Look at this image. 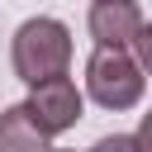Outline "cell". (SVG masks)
<instances>
[{
  "label": "cell",
  "instance_id": "obj_1",
  "mask_svg": "<svg viewBox=\"0 0 152 152\" xmlns=\"http://www.w3.org/2000/svg\"><path fill=\"white\" fill-rule=\"evenodd\" d=\"M10 62H14V76L28 90L66 76V66H71V28L62 19H52V14L24 19L14 43H10Z\"/></svg>",
  "mask_w": 152,
  "mask_h": 152
},
{
  "label": "cell",
  "instance_id": "obj_2",
  "mask_svg": "<svg viewBox=\"0 0 152 152\" xmlns=\"http://www.w3.org/2000/svg\"><path fill=\"white\" fill-rule=\"evenodd\" d=\"M86 90L100 109H133L147 90V76L138 66L133 52H114V48H95L86 57Z\"/></svg>",
  "mask_w": 152,
  "mask_h": 152
},
{
  "label": "cell",
  "instance_id": "obj_3",
  "mask_svg": "<svg viewBox=\"0 0 152 152\" xmlns=\"http://www.w3.org/2000/svg\"><path fill=\"white\" fill-rule=\"evenodd\" d=\"M24 109L33 114V124H38L43 138H57V133H66V128L81 124L86 100H81V90H76L71 76H57V81H48V86H33L28 100H24Z\"/></svg>",
  "mask_w": 152,
  "mask_h": 152
},
{
  "label": "cell",
  "instance_id": "obj_4",
  "mask_svg": "<svg viewBox=\"0 0 152 152\" xmlns=\"http://www.w3.org/2000/svg\"><path fill=\"white\" fill-rule=\"evenodd\" d=\"M86 24H90V38H95V48H114V52H128L133 43H138V33H142V10L133 5V0H95L90 5V14H86Z\"/></svg>",
  "mask_w": 152,
  "mask_h": 152
},
{
  "label": "cell",
  "instance_id": "obj_5",
  "mask_svg": "<svg viewBox=\"0 0 152 152\" xmlns=\"http://www.w3.org/2000/svg\"><path fill=\"white\" fill-rule=\"evenodd\" d=\"M0 152H52L24 104H5L0 109Z\"/></svg>",
  "mask_w": 152,
  "mask_h": 152
},
{
  "label": "cell",
  "instance_id": "obj_6",
  "mask_svg": "<svg viewBox=\"0 0 152 152\" xmlns=\"http://www.w3.org/2000/svg\"><path fill=\"white\" fill-rule=\"evenodd\" d=\"M90 152H142V147L133 142V133H104Z\"/></svg>",
  "mask_w": 152,
  "mask_h": 152
},
{
  "label": "cell",
  "instance_id": "obj_7",
  "mask_svg": "<svg viewBox=\"0 0 152 152\" xmlns=\"http://www.w3.org/2000/svg\"><path fill=\"white\" fill-rule=\"evenodd\" d=\"M133 52H138V66H142V76H152V19L142 24V33H138Z\"/></svg>",
  "mask_w": 152,
  "mask_h": 152
},
{
  "label": "cell",
  "instance_id": "obj_8",
  "mask_svg": "<svg viewBox=\"0 0 152 152\" xmlns=\"http://www.w3.org/2000/svg\"><path fill=\"white\" fill-rule=\"evenodd\" d=\"M133 142H138L142 152H152V109H147V114L138 119V133H133Z\"/></svg>",
  "mask_w": 152,
  "mask_h": 152
},
{
  "label": "cell",
  "instance_id": "obj_9",
  "mask_svg": "<svg viewBox=\"0 0 152 152\" xmlns=\"http://www.w3.org/2000/svg\"><path fill=\"white\" fill-rule=\"evenodd\" d=\"M52 152H71V147H52Z\"/></svg>",
  "mask_w": 152,
  "mask_h": 152
}]
</instances>
